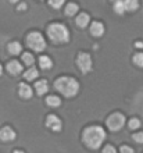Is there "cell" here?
<instances>
[{
	"mask_svg": "<svg viewBox=\"0 0 143 153\" xmlns=\"http://www.w3.org/2000/svg\"><path fill=\"white\" fill-rule=\"evenodd\" d=\"M82 139H84V143L87 148L99 149L102 143L104 142V139H106V132L99 125H92V127H87L84 131Z\"/></svg>",
	"mask_w": 143,
	"mask_h": 153,
	"instance_id": "6da1fadb",
	"label": "cell"
},
{
	"mask_svg": "<svg viewBox=\"0 0 143 153\" xmlns=\"http://www.w3.org/2000/svg\"><path fill=\"white\" fill-rule=\"evenodd\" d=\"M54 88L59 91L63 96L72 97L79 92V82L72 76H60L54 82Z\"/></svg>",
	"mask_w": 143,
	"mask_h": 153,
	"instance_id": "7a4b0ae2",
	"label": "cell"
},
{
	"mask_svg": "<svg viewBox=\"0 0 143 153\" xmlns=\"http://www.w3.org/2000/svg\"><path fill=\"white\" fill-rule=\"evenodd\" d=\"M47 36L53 43H67L70 40V31L65 25L54 22V24H50L47 27Z\"/></svg>",
	"mask_w": 143,
	"mask_h": 153,
	"instance_id": "3957f363",
	"label": "cell"
},
{
	"mask_svg": "<svg viewBox=\"0 0 143 153\" xmlns=\"http://www.w3.org/2000/svg\"><path fill=\"white\" fill-rule=\"evenodd\" d=\"M27 45L33 52H43L46 49V40H44L43 35L38 31H33L27 36Z\"/></svg>",
	"mask_w": 143,
	"mask_h": 153,
	"instance_id": "277c9868",
	"label": "cell"
},
{
	"mask_svg": "<svg viewBox=\"0 0 143 153\" xmlns=\"http://www.w3.org/2000/svg\"><path fill=\"white\" fill-rule=\"evenodd\" d=\"M125 117L121 113H114L107 118V127L110 131H119L125 125Z\"/></svg>",
	"mask_w": 143,
	"mask_h": 153,
	"instance_id": "5b68a950",
	"label": "cell"
},
{
	"mask_svg": "<svg viewBox=\"0 0 143 153\" xmlns=\"http://www.w3.org/2000/svg\"><path fill=\"white\" fill-rule=\"evenodd\" d=\"M76 65L79 67L81 73H89L92 70V65H93V63H92V57L87 54V53H79L78 54V57H76Z\"/></svg>",
	"mask_w": 143,
	"mask_h": 153,
	"instance_id": "8992f818",
	"label": "cell"
},
{
	"mask_svg": "<svg viewBox=\"0 0 143 153\" xmlns=\"http://www.w3.org/2000/svg\"><path fill=\"white\" fill-rule=\"evenodd\" d=\"M46 125H47V128H50L53 132H60L61 128H63V123L60 120L57 116L54 114H50V116L46 118Z\"/></svg>",
	"mask_w": 143,
	"mask_h": 153,
	"instance_id": "52a82bcc",
	"label": "cell"
},
{
	"mask_svg": "<svg viewBox=\"0 0 143 153\" xmlns=\"http://www.w3.org/2000/svg\"><path fill=\"white\" fill-rule=\"evenodd\" d=\"M16 139V132L10 127H3L0 129V141L3 142H11Z\"/></svg>",
	"mask_w": 143,
	"mask_h": 153,
	"instance_id": "ba28073f",
	"label": "cell"
},
{
	"mask_svg": "<svg viewBox=\"0 0 143 153\" xmlns=\"http://www.w3.org/2000/svg\"><path fill=\"white\" fill-rule=\"evenodd\" d=\"M89 31H90V33L95 38H100V36H103V33H104V25L102 22H99V21H95V22H92Z\"/></svg>",
	"mask_w": 143,
	"mask_h": 153,
	"instance_id": "9c48e42d",
	"label": "cell"
},
{
	"mask_svg": "<svg viewBox=\"0 0 143 153\" xmlns=\"http://www.w3.org/2000/svg\"><path fill=\"white\" fill-rule=\"evenodd\" d=\"M7 71L11 74V75H20V74L22 73V65L20 64V61L11 60L7 64Z\"/></svg>",
	"mask_w": 143,
	"mask_h": 153,
	"instance_id": "30bf717a",
	"label": "cell"
},
{
	"mask_svg": "<svg viewBox=\"0 0 143 153\" xmlns=\"http://www.w3.org/2000/svg\"><path fill=\"white\" fill-rule=\"evenodd\" d=\"M18 95L22 99H31L33 92H32V88L28 84H20V86H18Z\"/></svg>",
	"mask_w": 143,
	"mask_h": 153,
	"instance_id": "8fae6325",
	"label": "cell"
},
{
	"mask_svg": "<svg viewBox=\"0 0 143 153\" xmlns=\"http://www.w3.org/2000/svg\"><path fill=\"white\" fill-rule=\"evenodd\" d=\"M75 22L79 28H86L87 25H89V22H90V16H89L87 13H81V14H78V17H76Z\"/></svg>",
	"mask_w": 143,
	"mask_h": 153,
	"instance_id": "7c38bea8",
	"label": "cell"
},
{
	"mask_svg": "<svg viewBox=\"0 0 143 153\" xmlns=\"http://www.w3.org/2000/svg\"><path fill=\"white\" fill-rule=\"evenodd\" d=\"M35 91L36 93L39 95V96H42V95H46L49 91V84H47V81L46 79H40L35 84Z\"/></svg>",
	"mask_w": 143,
	"mask_h": 153,
	"instance_id": "4fadbf2b",
	"label": "cell"
},
{
	"mask_svg": "<svg viewBox=\"0 0 143 153\" xmlns=\"http://www.w3.org/2000/svg\"><path fill=\"white\" fill-rule=\"evenodd\" d=\"M124 6H125V11H136L139 8V0H124Z\"/></svg>",
	"mask_w": 143,
	"mask_h": 153,
	"instance_id": "5bb4252c",
	"label": "cell"
},
{
	"mask_svg": "<svg viewBox=\"0 0 143 153\" xmlns=\"http://www.w3.org/2000/svg\"><path fill=\"white\" fill-rule=\"evenodd\" d=\"M21 50H22V46L20 45V42H11V43H8V52H10V54H13V56H17V54H20Z\"/></svg>",
	"mask_w": 143,
	"mask_h": 153,
	"instance_id": "9a60e30c",
	"label": "cell"
},
{
	"mask_svg": "<svg viewBox=\"0 0 143 153\" xmlns=\"http://www.w3.org/2000/svg\"><path fill=\"white\" fill-rule=\"evenodd\" d=\"M38 76H39V73L35 67H29V70H27L24 73V78L27 81H35Z\"/></svg>",
	"mask_w": 143,
	"mask_h": 153,
	"instance_id": "2e32d148",
	"label": "cell"
},
{
	"mask_svg": "<svg viewBox=\"0 0 143 153\" xmlns=\"http://www.w3.org/2000/svg\"><path fill=\"white\" fill-rule=\"evenodd\" d=\"M39 64H40V68L42 70H50L53 65V61H52V59L47 56H40Z\"/></svg>",
	"mask_w": 143,
	"mask_h": 153,
	"instance_id": "e0dca14e",
	"label": "cell"
},
{
	"mask_svg": "<svg viewBox=\"0 0 143 153\" xmlns=\"http://www.w3.org/2000/svg\"><path fill=\"white\" fill-rule=\"evenodd\" d=\"M78 10H79V7H78V4L76 3H68L67 6H65V8H64V11H65V14L67 16H75L76 13H78Z\"/></svg>",
	"mask_w": 143,
	"mask_h": 153,
	"instance_id": "ac0fdd59",
	"label": "cell"
},
{
	"mask_svg": "<svg viewBox=\"0 0 143 153\" xmlns=\"http://www.w3.org/2000/svg\"><path fill=\"white\" fill-rule=\"evenodd\" d=\"M46 103H47V106H50V107H59V106H61V99H60L59 96L52 95V96H47Z\"/></svg>",
	"mask_w": 143,
	"mask_h": 153,
	"instance_id": "d6986e66",
	"label": "cell"
},
{
	"mask_svg": "<svg viewBox=\"0 0 143 153\" xmlns=\"http://www.w3.org/2000/svg\"><path fill=\"white\" fill-rule=\"evenodd\" d=\"M22 63H24L25 65L32 67V65L35 64V57H33V54H31V53H24V54H22Z\"/></svg>",
	"mask_w": 143,
	"mask_h": 153,
	"instance_id": "ffe728a7",
	"label": "cell"
},
{
	"mask_svg": "<svg viewBox=\"0 0 143 153\" xmlns=\"http://www.w3.org/2000/svg\"><path fill=\"white\" fill-rule=\"evenodd\" d=\"M114 11L119 16H122L125 13V6H124V0H117L114 1Z\"/></svg>",
	"mask_w": 143,
	"mask_h": 153,
	"instance_id": "44dd1931",
	"label": "cell"
},
{
	"mask_svg": "<svg viewBox=\"0 0 143 153\" xmlns=\"http://www.w3.org/2000/svg\"><path fill=\"white\" fill-rule=\"evenodd\" d=\"M133 63H135L138 67H142L143 68V53L142 52L136 53L135 56H133Z\"/></svg>",
	"mask_w": 143,
	"mask_h": 153,
	"instance_id": "7402d4cb",
	"label": "cell"
},
{
	"mask_svg": "<svg viewBox=\"0 0 143 153\" xmlns=\"http://www.w3.org/2000/svg\"><path fill=\"white\" fill-rule=\"evenodd\" d=\"M140 120L139 118H131V121L128 123V125H129V129H138L140 127Z\"/></svg>",
	"mask_w": 143,
	"mask_h": 153,
	"instance_id": "603a6c76",
	"label": "cell"
},
{
	"mask_svg": "<svg viewBox=\"0 0 143 153\" xmlns=\"http://www.w3.org/2000/svg\"><path fill=\"white\" fill-rule=\"evenodd\" d=\"M65 0H49V4L52 6L53 8H60L64 4Z\"/></svg>",
	"mask_w": 143,
	"mask_h": 153,
	"instance_id": "cb8c5ba5",
	"label": "cell"
},
{
	"mask_svg": "<svg viewBox=\"0 0 143 153\" xmlns=\"http://www.w3.org/2000/svg\"><path fill=\"white\" fill-rule=\"evenodd\" d=\"M133 141L136 142V143H143V132H136L133 134Z\"/></svg>",
	"mask_w": 143,
	"mask_h": 153,
	"instance_id": "d4e9b609",
	"label": "cell"
},
{
	"mask_svg": "<svg viewBox=\"0 0 143 153\" xmlns=\"http://www.w3.org/2000/svg\"><path fill=\"white\" fill-rule=\"evenodd\" d=\"M103 153H117V150H115V148H114V146H111V145H107V146H104Z\"/></svg>",
	"mask_w": 143,
	"mask_h": 153,
	"instance_id": "484cf974",
	"label": "cell"
},
{
	"mask_svg": "<svg viewBox=\"0 0 143 153\" xmlns=\"http://www.w3.org/2000/svg\"><path fill=\"white\" fill-rule=\"evenodd\" d=\"M121 153H135L131 146H122L121 148Z\"/></svg>",
	"mask_w": 143,
	"mask_h": 153,
	"instance_id": "4316f807",
	"label": "cell"
},
{
	"mask_svg": "<svg viewBox=\"0 0 143 153\" xmlns=\"http://www.w3.org/2000/svg\"><path fill=\"white\" fill-rule=\"evenodd\" d=\"M18 10H20V11L27 10V4H25V3H20V4H18Z\"/></svg>",
	"mask_w": 143,
	"mask_h": 153,
	"instance_id": "83f0119b",
	"label": "cell"
},
{
	"mask_svg": "<svg viewBox=\"0 0 143 153\" xmlns=\"http://www.w3.org/2000/svg\"><path fill=\"white\" fill-rule=\"evenodd\" d=\"M135 46L138 49H143V42H140V40H138V42H136L135 43Z\"/></svg>",
	"mask_w": 143,
	"mask_h": 153,
	"instance_id": "f1b7e54d",
	"label": "cell"
},
{
	"mask_svg": "<svg viewBox=\"0 0 143 153\" xmlns=\"http://www.w3.org/2000/svg\"><path fill=\"white\" fill-rule=\"evenodd\" d=\"M3 74V67H1V64H0V75Z\"/></svg>",
	"mask_w": 143,
	"mask_h": 153,
	"instance_id": "f546056e",
	"label": "cell"
},
{
	"mask_svg": "<svg viewBox=\"0 0 143 153\" xmlns=\"http://www.w3.org/2000/svg\"><path fill=\"white\" fill-rule=\"evenodd\" d=\"M10 1H11V3H18L20 0H10Z\"/></svg>",
	"mask_w": 143,
	"mask_h": 153,
	"instance_id": "4dcf8cb0",
	"label": "cell"
},
{
	"mask_svg": "<svg viewBox=\"0 0 143 153\" xmlns=\"http://www.w3.org/2000/svg\"><path fill=\"white\" fill-rule=\"evenodd\" d=\"M14 153H24L22 150H14Z\"/></svg>",
	"mask_w": 143,
	"mask_h": 153,
	"instance_id": "1f68e13d",
	"label": "cell"
},
{
	"mask_svg": "<svg viewBox=\"0 0 143 153\" xmlns=\"http://www.w3.org/2000/svg\"><path fill=\"white\" fill-rule=\"evenodd\" d=\"M111 1H113V3H114V1H117V0H111Z\"/></svg>",
	"mask_w": 143,
	"mask_h": 153,
	"instance_id": "d6a6232c",
	"label": "cell"
}]
</instances>
